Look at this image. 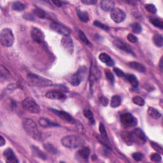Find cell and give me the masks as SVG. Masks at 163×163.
Returning a JSON list of instances; mask_svg holds the SVG:
<instances>
[{
    "mask_svg": "<svg viewBox=\"0 0 163 163\" xmlns=\"http://www.w3.org/2000/svg\"><path fill=\"white\" fill-rule=\"evenodd\" d=\"M114 71L115 72V73L116 74V75H117L119 77L121 78V77H125V73L122 71L120 69L118 68H114Z\"/></svg>",
    "mask_w": 163,
    "mask_h": 163,
    "instance_id": "7dc6e473",
    "label": "cell"
},
{
    "mask_svg": "<svg viewBox=\"0 0 163 163\" xmlns=\"http://www.w3.org/2000/svg\"><path fill=\"white\" fill-rule=\"evenodd\" d=\"M150 145L153 147V148H154L155 150H156L158 153H161V154H162V147L161 145H159L157 144H156V142H152V141L150 142Z\"/></svg>",
    "mask_w": 163,
    "mask_h": 163,
    "instance_id": "7bdbcfd3",
    "label": "cell"
},
{
    "mask_svg": "<svg viewBox=\"0 0 163 163\" xmlns=\"http://www.w3.org/2000/svg\"><path fill=\"white\" fill-rule=\"evenodd\" d=\"M62 145L69 148H78L84 144V140L76 135H68L61 140Z\"/></svg>",
    "mask_w": 163,
    "mask_h": 163,
    "instance_id": "3957f363",
    "label": "cell"
},
{
    "mask_svg": "<svg viewBox=\"0 0 163 163\" xmlns=\"http://www.w3.org/2000/svg\"><path fill=\"white\" fill-rule=\"evenodd\" d=\"M33 152L34 154H35L36 156H38L40 159H47V156L44 154V152H42V151H41L39 148H38V147H33Z\"/></svg>",
    "mask_w": 163,
    "mask_h": 163,
    "instance_id": "e575fe53",
    "label": "cell"
},
{
    "mask_svg": "<svg viewBox=\"0 0 163 163\" xmlns=\"http://www.w3.org/2000/svg\"><path fill=\"white\" fill-rule=\"evenodd\" d=\"M150 160L154 162H161L162 157L159 153H156V154H153L151 155Z\"/></svg>",
    "mask_w": 163,
    "mask_h": 163,
    "instance_id": "60d3db41",
    "label": "cell"
},
{
    "mask_svg": "<svg viewBox=\"0 0 163 163\" xmlns=\"http://www.w3.org/2000/svg\"><path fill=\"white\" fill-rule=\"evenodd\" d=\"M84 115L90 121V122L91 124H94V115L93 114V112H92L90 110H85L84 111Z\"/></svg>",
    "mask_w": 163,
    "mask_h": 163,
    "instance_id": "836d02e7",
    "label": "cell"
},
{
    "mask_svg": "<svg viewBox=\"0 0 163 163\" xmlns=\"http://www.w3.org/2000/svg\"><path fill=\"white\" fill-rule=\"evenodd\" d=\"M99 101L101 102V103L103 106H107L108 104V99L105 96H101L99 99Z\"/></svg>",
    "mask_w": 163,
    "mask_h": 163,
    "instance_id": "c3c4849f",
    "label": "cell"
},
{
    "mask_svg": "<svg viewBox=\"0 0 163 163\" xmlns=\"http://www.w3.org/2000/svg\"><path fill=\"white\" fill-rule=\"evenodd\" d=\"M0 73H1V80H6L7 79H8L9 78H10L11 75H10V73L9 72V71L5 68L4 67L3 65L1 66V68H0Z\"/></svg>",
    "mask_w": 163,
    "mask_h": 163,
    "instance_id": "f1b7e54d",
    "label": "cell"
},
{
    "mask_svg": "<svg viewBox=\"0 0 163 163\" xmlns=\"http://www.w3.org/2000/svg\"><path fill=\"white\" fill-rule=\"evenodd\" d=\"M120 121L124 126L126 127H135L138 124L137 119L129 113H126L120 116Z\"/></svg>",
    "mask_w": 163,
    "mask_h": 163,
    "instance_id": "52a82bcc",
    "label": "cell"
},
{
    "mask_svg": "<svg viewBox=\"0 0 163 163\" xmlns=\"http://www.w3.org/2000/svg\"><path fill=\"white\" fill-rule=\"evenodd\" d=\"M100 5L101 8L105 12H111L114 8L115 3L110 0H103L100 2Z\"/></svg>",
    "mask_w": 163,
    "mask_h": 163,
    "instance_id": "ac0fdd59",
    "label": "cell"
},
{
    "mask_svg": "<svg viewBox=\"0 0 163 163\" xmlns=\"http://www.w3.org/2000/svg\"><path fill=\"white\" fill-rule=\"evenodd\" d=\"M94 25L98 27H99V28H101L102 29H104L105 31H108L109 29V27L101 23L100 22L98 21V20H95V21L94 22Z\"/></svg>",
    "mask_w": 163,
    "mask_h": 163,
    "instance_id": "f6af8a7d",
    "label": "cell"
},
{
    "mask_svg": "<svg viewBox=\"0 0 163 163\" xmlns=\"http://www.w3.org/2000/svg\"><path fill=\"white\" fill-rule=\"evenodd\" d=\"M145 8L147 11L151 14H156L157 8L154 4H147L145 5Z\"/></svg>",
    "mask_w": 163,
    "mask_h": 163,
    "instance_id": "ab89813d",
    "label": "cell"
},
{
    "mask_svg": "<svg viewBox=\"0 0 163 163\" xmlns=\"http://www.w3.org/2000/svg\"><path fill=\"white\" fill-rule=\"evenodd\" d=\"M129 66L132 68V69H133L136 71H138V72H140V73H145V71H146V69L145 68V66L139 63H137V62H131L129 63Z\"/></svg>",
    "mask_w": 163,
    "mask_h": 163,
    "instance_id": "603a6c76",
    "label": "cell"
},
{
    "mask_svg": "<svg viewBox=\"0 0 163 163\" xmlns=\"http://www.w3.org/2000/svg\"><path fill=\"white\" fill-rule=\"evenodd\" d=\"M90 149L88 147H82L78 151V156L84 159H87L90 155Z\"/></svg>",
    "mask_w": 163,
    "mask_h": 163,
    "instance_id": "4316f807",
    "label": "cell"
},
{
    "mask_svg": "<svg viewBox=\"0 0 163 163\" xmlns=\"http://www.w3.org/2000/svg\"><path fill=\"white\" fill-rule=\"evenodd\" d=\"M132 135H133L135 142L137 140L141 141L142 142H146L147 140V138L144 133V132L140 128H136L135 129L133 132H132Z\"/></svg>",
    "mask_w": 163,
    "mask_h": 163,
    "instance_id": "e0dca14e",
    "label": "cell"
},
{
    "mask_svg": "<svg viewBox=\"0 0 163 163\" xmlns=\"http://www.w3.org/2000/svg\"><path fill=\"white\" fill-rule=\"evenodd\" d=\"M6 144V141L3 138V137L2 136H0V146L3 147L4 145H5Z\"/></svg>",
    "mask_w": 163,
    "mask_h": 163,
    "instance_id": "816d5d0a",
    "label": "cell"
},
{
    "mask_svg": "<svg viewBox=\"0 0 163 163\" xmlns=\"http://www.w3.org/2000/svg\"><path fill=\"white\" fill-rule=\"evenodd\" d=\"M81 2L86 5H93L96 3L95 0H82Z\"/></svg>",
    "mask_w": 163,
    "mask_h": 163,
    "instance_id": "681fc988",
    "label": "cell"
},
{
    "mask_svg": "<svg viewBox=\"0 0 163 163\" xmlns=\"http://www.w3.org/2000/svg\"><path fill=\"white\" fill-rule=\"evenodd\" d=\"M132 102L135 105L140 107H143L145 105V100L140 96H135L132 98Z\"/></svg>",
    "mask_w": 163,
    "mask_h": 163,
    "instance_id": "8d00e7d4",
    "label": "cell"
},
{
    "mask_svg": "<svg viewBox=\"0 0 163 163\" xmlns=\"http://www.w3.org/2000/svg\"><path fill=\"white\" fill-rule=\"evenodd\" d=\"M77 14L80 19L81 21H82L84 23H88L89 20V14L86 11H84V10H80V9H77Z\"/></svg>",
    "mask_w": 163,
    "mask_h": 163,
    "instance_id": "cb8c5ba5",
    "label": "cell"
},
{
    "mask_svg": "<svg viewBox=\"0 0 163 163\" xmlns=\"http://www.w3.org/2000/svg\"><path fill=\"white\" fill-rule=\"evenodd\" d=\"M50 27L51 29H52L54 31L57 32L61 35H63V36L69 35L71 33L70 29L68 27L58 23H52L50 24Z\"/></svg>",
    "mask_w": 163,
    "mask_h": 163,
    "instance_id": "30bf717a",
    "label": "cell"
},
{
    "mask_svg": "<svg viewBox=\"0 0 163 163\" xmlns=\"http://www.w3.org/2000/svg\"><path fill=\"white\" fill-rule=\"evenodd\" d=\"M61 44L67 54L69 55L73 54L74 51V44L72 38L69 35L63 36L61 40Z\"/></svg>",
    "mask_w": 163,
    "mask_h": 163,
    "instance_id": "ba28073f",
    "label": "cell"
},
{
    "mask_svg": "<svg viewBox=\"0 0 163 163\" xmlns=\"http://www.w3.org/2000/svg\"><path fill=\"white\" fill-rule=\"evenodd\" d=\"M52 2L55 5H56L57 6H59V7H60V6H62L63 4L64 3L63 2H61V1H52Z\"/></svg>",
    "mask_w": 163,
    "mask_h": 163,
    "instance_id": "f907efd6",
    "label": "cell"
},
{
    "mask_svg": "<svg viewBox=\"0 0 163 163\" xmlns=\"http://www.w3.org/2000/svg\"><path fill=\"white\" fill-rule=\"evenodd\" d=\"M127 38L129 40V42H130L131 43H132V44H135L138 42V38L131 33H129L127 35Z\"/></svg>",
    "mask_w": 163,
    "mask_h": 163,
    "instance_id": "bcb514c9",
    "label": "cell"
},
{
    "mask_svg": "<svg viewBox=\"0 0 163 163\" xmlns=\"http://www.w3.org/2000/svg\"><path fill=\"white\" fill-rule=\"evenodd\" d=\"M33 12L36 16L41 19H45L47 17L46 13L42 9L39 8H36V9H35Z\"/></svg>",
    "mask_w": 163,
    "mask_h": 163,
    "instance_id": "d590c367",
    "label": "cell"
},
{
    "mask_svg": "<svg viewBox=\"0 0 163 163\" xmlns=\"http://www.w3.org/2000/svg\"><path fill=\"white\" fill-rule=\"evenodd\" d=\"M78 36L80 38V39L81 40L82 42H84L86 45H87L89 47H91L92 46V44L90 42V41L87 38V36H86L85 33L83 31H80V30L78 31Z\"/></svg>",
    "mask_w": 163,
    "mask_h": 163,
    "instance_id": "d6a6232c",
    "label": "cell"
},
{
    "mask_svg": "<svg viewBox=\"0 0 163 163\" xmlns=\"http://www.w3.org/2000/svg\"><path fill=\"white\" fill-rule=\"evenodd\" d=\"M45 97L50 99H63L66 98V95L62 93V92H59L57 90H51L48 91L45 94Z\"/></svg>",
    "mask_w": 163,
    "mask_h": 163,
    "instance_id": "5bb4252c",
    "label": "cell"
},
{
    "mask_svg": "<svg viewBox=\"0 0 163 163\" xmlns=\"http://www.w3.org/2000/svg\"><path fill=\"white\" fill-rule=\"evenodd\" d=\"M114 44L119 49H120L121 50H123V51H124V52H126L127 53L131 54V55L135 56V53L133 52V50L131 49V48L128 45L125 44L124 42H122V41L119 40H115L114 42Z\"/></svg>",
    "mask_w": 163,
    "mask_h": 163,
    "instance_id": "4fadbf2b",
    "label": "cell"
},
{
    "mask_svg": "<svg viewBox=\"0 0 163 163\" xmlns=\"http://www.w3.org/2000/svg\"><path fill=\"white\" fill-rule=\"evenodd\" d=\"M110 17L115 23H120L126 19V14L121 9L115 8L110 12Z\"/></svg>",
    "mask_w": 163,
    "mask_h": 163,
    "instance_id": "9c48e42d",
    "label": "cell"
},
{
    "mask_svg": "<svg viewBox=\"0 0 163 163\" xmlns=\"http://www.w3.org/2000/svg\"><path fill=\"white\" fill-rule=\"evenodd\" d=\"M44 146L45 149L47 152L51 153V154H57V149L53 145L50 144H44Z\"/></svg>",
    "mask_w": 163,
    "mask_h": 163,
    "instance_id": "74e56055",
    "label": "cell"
},
{
    "mask_svg": "<svg viewBox=\"0 0 163 163\" xmlns=\"http://www.w3.org/2000/svg\"><path fill=\"white\" fill-rule=\"evenodd\" d=\"M99 59L102 63L106 64L108 66H114V61L112 60L109 55L106 53H101L99 56Z\"/></svg>",
    "mask_w": 163,
    "mask_h": 163,
    "instance_id": "ffe728a7",
    "label": "cell"
},
{
    "mask_svg": "<svg viewBox=\"0 0 163 163\" xmlns=\"http://www.w3.org/2000/svg\"><path fill=\"white\" fill-rule=\"evenodd\" d=\"M132 157L136 161H140L144 158V155L140 152H135L134 154H132Z\"/></svg>",
    "mask_w": 163,
    "mask_h": 163,
    "instance_id": "ee69618b",
    "label": "cell"
},
{
    "mask_svg": "<svg viewBox=\"0 0 163 163\" xmlns=\"http://www.w3.org/2000/svg\"><path fill=\"white\" fill-rule=\"evenodd\" d=\"M3 156L5 157V158L6 159V161L8 162L15 163V162H19V161L17 159L16 156L14 154V151L10 148H8L7 149H6L4 151Z\"/></svg>",
    "mask_w": 163,
    "mask_h": 163,
    "instance_id": "2e32d148",
    "label": "cell"
},
{
    "mask_svg": "<svg viewBox=\"0 0 163 163\" xmlns=\"http://www.w3.org/2000/svg\"><path fill=\"white\" fill-rule=\"evenodd\" d=\"M126 80L132 86L134 89H136L138 87V81L136 77L134 75H125Z\"/></svg>",
    "mask_w": 163,
    "mask_h": 163,
    "instance_id": "484cf974",
    "label": "cell"
},
{
    "mask_svg": "<svg viewBox=\"0 0 163 163\" xmlns=\"http://www.w3.org/2000/svg\"><path fill=\"white\" fill-rule=\"evenodd\" d=\"M149 20H150V23L154 25L155 27L161 29L163 28V23L161 19L152 17L149 18Z\"/></svg>",
    "mask_w": 163,
    "mask_h": 163,
    "instance_id": "f546056e",
    "label": "cell"
},
{
    "mask_svg": "<svg viewBox=\"0 0 163 163\" xmlns=\"http://www.w3.org/2000/svg\"><path fill=\"white\" fill-rule=\"evenodd\" d=\"M121 104V98L118 95H115L111 98L110 106L111 107L115 108L119 107Z\"/></svg>",
    "mask_w": 163,
    "mask_h": 163,
    "instance_id": "83f0119b",
    "label": "cell"
},
{
    "mask_svg": "<svg viewBox=\"0 0 163 163\" xmlns=\"http://www.w3.org/2000/svg\"><path fill=\"white\" fill-rule=\"evenodd\" d=\"M25 8V5L22 2H15L12 4V9L17 12H22Z\"/></svg>",
    "mask_w": 163,
    "mask_h": 163,
    "instance_id": "1f68e13d",
    "label": "cell"
},
{
    "mask_svg": "<svg viewBox=\"0 0 163 163\" xmlns=\"http://www.w3.org/2000/svg\"><path fill=\"white\" fill-rule=\"evenodd\" d=\"M51 110L52 111L53 113L57 115L59 117H60L61 119H63V120L68 122L69 124H75L76 120L75 119L71 116L69 114L67 113V112L62 110H58L56 109H51Z\"/></svg>",
    "mask_w": 163,
    "mask_h": 163,
    "instance_id": "8fae6325",
    "label": "cell"
},
{
    "mask_svg": "<svg viewBox=\"0 0 163 163\" xmlns=\"http://www.w3.org/2000/svg\"><path fill=\"white\" fill-rule=\"evenodd\" d=\"M23 125L27 134L33 139L42 140V135L39 131L36 122L31 119H24L23 121Z\"/></svg>",
    "mask_w": 163,
    "mask_h": 163,
    "instance_id": "6da1fadb",
    "label": "cell"
},
{
    "mask_svg": "<svg viewBox=\"0 0 163 163\" xmlns=\"http://www.w3.org/2000/svg\"><path fill=\"white\" fill-rule=\"evenodd\" d=\"M31 36L34 42L38 44H42L45 40V35L40 29L33 27L31 31Z\"/></svg>",
    "mask_w": 163,
    "mask_h": 163,
    "instance_id": "7c38bea8",
    "label": "cell"
},
{
    "mask_svg": "<svg viewBox=\"0 0 163 163\" xmlns=\"http://www.w3.org/2000/svg\"><path fill=\"white\" fill-rule=\"evenodd\" d=\"M86 71V68L85 66H81L77 72L73 74L72 76L70 77L69 80V83L73 85V86H78L81 83V82L82 81Z\"/></svg>",
    "mask_w": 163,
    "mask_h": 163,
    "instance_id": "8992f818",
    "label": "cell"
},
{
    "mask_svg": "<svg viewBox=\"0 0 163 163\" xmlns=\"http://www.w3.org/2000/svg\"><path fill=\"white\" fill-rule=\"evenodd\" d=\"M131 27H132V31H133V33H136V34L140 33L142 31L141 26L138 23H134L131 26Z\"/></svg>",
    "mask_w": 163,
    "mask_h": 163,
    "instance_id": "f35d334b",
    "label": "cell"
},
{
    "mask_svg": "<svg viewBox=\"0 0 163 163\" xmlns=\"http://www.w3.org/2000/svg\"><path fill=\"white\" fill-rule=\"evenodd\" d=\"M14 36L12 29L5 28L0 33V42L2 45L6 47H12L14 43Z\"/></svg>",
    "mask_w": 163,
    "mask_h": 163,
    "instance_id": "277c9868",
    "label": "cell"
},
{
    "mask_svg": "<svg viewBox=\"0 0 163 163\" xmlns=\"http://www.w3.org/2000/svg\"><path fill=\"white\" fill-rule=\"evenodd\" d=\"M153 41L154 44L157 47H162L163 45V38L162 36L160 34H156L153 37Z\"/></svg>",
    "mask_w": 163,
    "mask_h": 163,
    "instance_id": "4dcf8cb0",
    "label": "cell"
},
{
    "mask_svg": "<svg viewBox=\"0 0 163 163\" xmlns=\"http://www.w3.org/2000/svg\"><path fill=\"white\" fill-rule=\"evenodd\" d=\"M27 80L29 84L31 86L39 87H45L52 86V81L48 78L39 76L34 73H29L27 75Z\"/></svg>",
    "mask_w": 163,
    "mask_h": 163,
    "instance_id": "7a4b0ae2",
    "label": "cell"
},
{
    "mask_svg": "<svg viewBox=\"0 0 163 163\" xmlns=\"http://www.w3.org/2000/svg\"><path fill=\"white\" fill-rule=\"evenodd\" d=\"M122 138L124 140V141L126 142V144L127 145H132L133 143L135 142L134 136L132 135V132H124L122 135Z\"/></svg>",
    "mask_w": 163,
    "mask_h": 163,
    "instance_id": "7402d4cb",
    "label": "cell"
},
{
    "mask_svg": "<svg viewBox=\"0 0 163 163\" xmlns=\"http://www.w3.org/2000/svg\"><path fill=\"white\" fill-rule=\"evenodd\" d=\"M23 107L31 114H39L40 108L36 101L31 98H27L23 101Z\"/></svg>",
    "mask_w": 163,
    "mask_h": 163,
    "instance_id": "5b68a950",
    "label": "cell"
},
{
    "mask_svg": "<svg viewBox=\"0 0 163 163\" xmlns=\"http://www.w3.org/2000/svg\"><path fill=\"white\" fill-rule=\"evenodd\" d=\"M100 78V72L99 70L98 69L96 66L93 65L91 67L90 69V77H89V80H90V86H92L94 82L95 81L98 80Z\"/></svg>",
    "mask_w": 163,
    "mask_h": 163,
    "instance_id": "9a60e30c",
    "label": "cell"
},
{
    "mask_svg": "<svg viewBox=\"0 0 163 163\" xmlns=\"http://www.w3.org/2000/svg\"><path fill=\"white\" fill-rule=\"evenodd\" d=\"M39 124L44 128H48V127H52L55 126H59V125L55 122L51 121L47 119H45L44 117L40 118L38 120Z\"/></svg>",
    "mask_w": 163,
    "mask_h": 163,
    "instance_id": "d6986e66",
    "label": "cell"
},
{
    "mask_svg": "<svg viewBox=\"0 0 163 163\" xmlns=\"http://www.w3.org/2000/svg\"><path fill=\"white\" fill-rule=\"evenodd\" d=\"M159 69L161 71H162V57L161 58V60H160V63H159Z\"/></svg>",
    "mask_w": 163,
    "mask_h": 163,
    "instance_id": "f5cc1de1",
    "label": "cell"
},
{
    "mask_svg": "<svg viewBox=\"0 0 163 163\" xmlns=\"http://www.w3.org/2000/svg\"><path fill=\"white\" fill-rule=\"evenodd\" d=\"M99 132H100L101 138L102 139V140L103 141L105 144L108 146V145L110 144V141H109V139L108 137L107 130H106L103 124H102V123L99 124Z\"/></svg>",
    "mask_w": 163,
    "mask_h": 163,
    "instance_id": "44dd1931",
    "label": "cell"
},
{
    "mask_svg": "<svg viewBox=\"0 0 163 163\" xmlns=\"http://www.w3.org/2000/svg\"><path fill=\"white\" fill-rule=\"evenodd\" d=\"M105 75H106L107 78L108 79V80L110 82L111 84H114L115 78H114V75L112 74V73L111 72V71L110 70H108V69L105 70Z\"/></svg>",
    "mask_w": 163,
    "mask_h": 163,
    "instance_id": "b9f144b4",
    "label": "cell"
},
{
    "mask_svg": "<svg viewBox=\"0 0 163 163\" xmlns=\"http://www.w3.org/2000/svg\"><path fill=\"white\" fill-rule=\"evenodd\" d=\"M147 112H148V114L152 119H159L162 116L161 112L157 109L153 108V107H149L147 110Z\"/></svg>",
    "mask_w": 163,
    "mask_h": 163,
    "instance_id": "d4e9b609",
    "label": "cell"
}]
</instances>
